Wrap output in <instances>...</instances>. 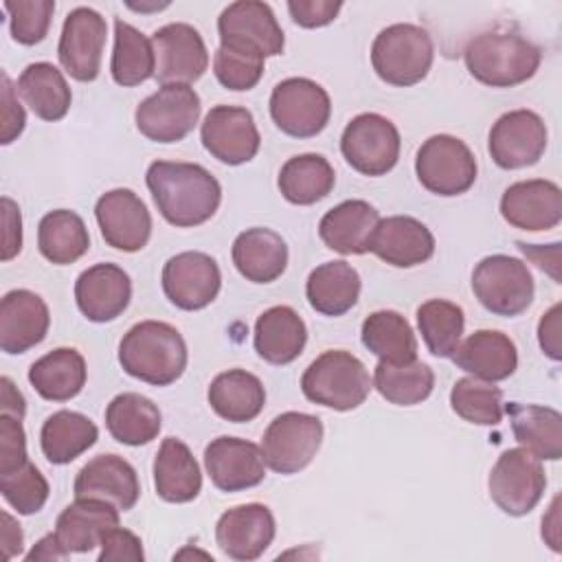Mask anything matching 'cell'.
<instances>
[{
    "label": "cell",
    "mask_w": 562,
    "mask_h": 562,
    "mask_svg": "<svg viewBox=\"0 0 562 562\" xmlns=\"http://www.w3.org/2000/svg\"><path fill=\"white\" fill-rule=\"evenodd\" d=\"M154 487L167 503H189L202 490V472L182 439H162L154 459Z\"/></svg>",
    "instance_id": "32"
},
{
    "label": "cell",
    "mask_w": 562,
    "mask_h": 562,
    "mask_svg": "<svg viewBox=\"0 0 562 562\" xmlns=\"http://www.w3.org/2000/svg\"><path fill=\"white\" fill-rule=\"evenodd\" d=\"M145 182L160 215L178 228L209 222L222 202L217 178L195 162L156 160L147 167Z\"/></svg>",
    "instance_id": "1"
},
{
    "label": "cell",
    "mask_w": 562,
    "mask_h": 562,
    "mask_svg": "<svg viewBox=\"0 0 562 562\" xmlns=\"http://www.w3.org/2000/svg\"><path fill=\"white\" fill-rule=\"evenodd\" d=\"M512 432L520 448L540 461H558L562 454V415L551 406L518 404L507 406Z\"/></svg>",
    "instance_id": "35"
},
{
    "label": "cell",
    "mask_w": 562,
    "mask_h": 562,
    "mask_svg": "<svg viewBox=\"0 0 562 562\" xmlns=\"http://www.w3.org/2000/svg\"><path fill=\"white\" fill-rule=\"evenodd\" d=\"M560 303L551 305L540 323H538V342L540 349L551 358V360H560L562 358V347H560Z\"/></svg>",
    "instance_id": "55"
},
{
    "label": "cell",
    "mask_w": 562,
    "mask_h": 562,
    "mask_svg": "<svg viewBox=\"0 0 562 562\" xmlns=\"http://www.w3.org/2000/svg\"><path fill=\"white\" fill-rule=\"evenodd\" d=\"M2 518V549H4V560H11L13 555H18L22 551L24 544V536L20 525L13 520V516L9 512L0 514Z\"/></svg>",
    "instance_id": "57"
},
{
    "label": "cell",
    "mask_w": 562,
    "mask_h": 562,
    "mask_svg": "<svg viewBox=\"0 0 562 562\" xmlns=\"http://www.w3.org/2000/svg\"><path fill=\"white\" fill-rule=\"evenodd\" d=\"M220 44L252 48L263 57L283 53V31L270 9L259 0H239L228 4L217 18Z\"/></svg>",
    "instance_id": "19"
},
{
    "label": "cell",
    "mask_w": 562,
    "mask_h": 562,
    "mask_svg": "<svg viewBox=\"0 0 562 562\" xmlns=\"http://www.w3.org/2000/svg\"><path fill=\"white\" fill-rule=\"evenodd\" d=\"M101 551H99V562H121V560H130V562H143L145 553H143V542L136 533H132L130 529L123 527H112L103 540H101Z\"/></svg>",
    "instance_id": "51"
},
{
    "label": "cell",
    "mask_w": 562,
    "mask_h": 562,
    "mask_svg": "<svg viewBox=\"0 0 562 562\" xmlns=\"http://www.w3.org/2000/svg\"><path fill=\"white\" fill-rule=\"evenodd\" d=\"M0 492L18 514L31 516L44 507L50 487L44 474L31 461H26L22 468L0 474Z\"/></svg>",
    "instance_id": "48"
},
{
    "label": "cell",
    "mask_w": 562,
    "mask_h": 562,
    "mask_svg": "<svg viewBox=\"0 0 562 562\" xmlns=\"http://www.w3.org/2000/svg\"><path fill=\"white\" fill-rule=\"evenodd\" d=\"M37 248L50 263L68 266L88 252L90 235L75 211L55 209L40 220Z\"/></svg>",
    "instance_id": "42"
},
{
    "label": "cell",
    "mask_w": 562,
    "mask_h": 562,
    "mask_svg": "<svg viewBox=\"0 0 562 562\" xmlns=\"http://www.w3.org/2000/svg\"><path fill=\"white\" fill-rule=\"evenodd\" d=\"M26 457V435L22 422L13 415H0V474L22 468Z\"/></svg>",
    "instance_id": "50"
},
{
    "label": "cell",
    "mask_w": 562,
    "mask_h": 562,
    "mask_svg": "<svg viewBox=\"0 0 562 562\" xmlns=\"http://www.w3.org/2000/svg\"><path fill=\"white\" fill-rule=\"evenodd\" d=\"M211 408L226 422H252L266 404V389L261 380L246 369H228L213 378L209 386Z\"/></svg>",
    "instance_id": "34"
},
{
    "label": "cell",
    "mask_w": 562,
    "mask_h": 562,
    "mask_svg": "<svg viewBox=\"0 0 562 562\" xmlns=\"http://www.w3.org/2000/svg\"><path fill=\"white\" fill-rule=\"evenodd\" d=\"M360 274L347 261H325L316 266L305 283V296L323 316H342L360 296Z\"/></svg>",
    "instance_id": "36"
},
{
    "label": "cell",
    "mask_w": 562,
    "mask_h": 562,
    "mask_svg": "<svg viewBox=\"0 0 562 562\" xmlns=\"http://www.w3.org/2000/svg\"><path fill=\"white\" fill-rule=\"evenodd\" d=\"M490 498L509 516L529 514L542 498L547 487L544 468L538 457L525 448L505 450L487 479Z\"/></svg>",
    "instance_id": "11"
},
{
    "label": "cell",
    "mask_w": 562,
    "mask_h": 562,
    "mask_svg": "<svg viewBox=\"0 0 562 562\" xmlns=\"http://www.w3.org/2000/svg\"><path fill=\"white\" fill-rule=\"evenodd\" d=\"M2 9L9 13L11 37L18 44H40L50 26L55 2L53 0H4Z\"/></svg>",
    "instance_id": "49"
},
{
    "label": "cell",
    "mask_w": 562,
    "mask_h": 562,
    "mask_svg": "<svg viewBox=\"0 0 562 562\" xmlns=\"http://www.w3.org/2000/svg\"><path fill=\"white\" fill-rule=\"evenodd\" d=\"M231 257L244 279L252 283H270L285 272L288 246L272 228L255 226L235 237Z\"/></svg>",
    "instance_id": "30"
},
{
    "label": "cell",
    "mask_w": 562,
    "mask_h": 562,
    "mask_svg": "<svg viewBox=\"0 0 562 562\" xmlns=\"http://www.w3.org/2000/svg\"><path fill=\"white\" fill-rule=\"evenodd\" d=\"M263 59L266 57L252 48L220 44L213 55V72L215 79L228 90H250L263 75Z\"/></svg>",
    "instance_id": "47"
},
{
    "label": "cell",
    "mask_w": 562,
    "mask_h": 562,
    "mask_svg": "<svg viewBox=\"0 0 562 562\" xmlns=\"http://www.w3.org/2000/svg\"><path fill=\"white\" fill-rule=\"evenodd\" d=\"M307 342L303 318L288 305L266 310L255 323V351L270 364L294 362Z\"/></svg>",
    "instance_id": "31"
},
{
    "label": "cell",
    "mask_w": 562,
    "mask_h": 562,
    "mask_svg": "<svg viewBox=\"0 0 562 562\" xmlns=\"http://www.w3.org/2000/svg\"><path fill=\"white\" fill-rule=\"evenodd\" d=\"M204 149L224 165H244L259 151L261 136L252 114L237 105H215L202 121Z\"/></svg>",
    "instance_id": "17"
},
{
    "label": "cell",
    "mask_w": 562,
    "mask_h": 562,
    "mask_svg": "<svg viewBox=\"0 0 562 562\" xmlns=\"http://www.w3.org/2000/svg\"><path fill=\"white\" fill-rule=\"evenodd\" d=\"M432 57L430 33L408 22L382 29L371 44V66L375 75L400 88L419 83L430 70Z\"/></svg>",
    "instance_id": "5"
},
{
    "label": "cell",
    "mask_w": 562,
    "mask_h": 562,
    "mask_svg": "<svg viewBox=\"0 0 562 562\" xmlns=\"http://www.w3.org/2000/svg\"><path fill=\"white\" fill-rule=\"evenodd\" d=\"M371 389L373 382L362 360L342 349L321 353L301 375L303 395L334 411L358 408Z\"/></svg>",
    "instance_id": "4"
},
{
    "label": "cell",
    "mask_w": 562,
    "mask_h": 562,
    "mask_svg": "<svg viewBox=\"0 0 562 562\" xmlns=\"http://www.w3.org/2000/svg\"><path fill=\"white\" fill-rule=\"evenodd\" d=\"M158 406L140 393H121L105 408V428L119 443L145 446L160 432Z\"/></svg>",
    "instance_id": "38"
},
{
    "label": "cell",
    "mask_w": 562,
    "mask_h": 562,
    "mask_svg": "<svg viewBox=\"0 0 562 562\" xmlns=\"http://www.w3.org/2000/svg\"><path fill=\"white\" fill-rule=\"evenodd\" d=\"M187 342L182 334L162 321H140L127 329L119 345L123 371L154 386L173 384L187 369Z\"/></svg>",
    "instance_id": "2"
},
{
    "label": "cell",
    "mask_w": 562,
    "mask_h": 562,
    "mask_svg": "<svg viewBox=\"0 0 562 562\" xmlns=\"http://www.w3.org/2000/svg\"><path fill=\"white\" fill-rule=\"evenodd\" d=\"M400 145V132L393 121L375 112L353 116L340 136L345 160L364 176L389 173L397 165Z\"/></svg>",
    "instance_id": "12"
},
{
    "label": "cell",
    "mask_w": 562,
    "mask_h": 562,
    "mask_svg": "<svg viewBox=\"0 0 562 562\" xmlns=\"http://www.w3.org/2000/svg\"><path fill=\"white\" fill-rule=\"evenodd\" d=\"M50 325L48 305L31 290H11L0 301V349L24 353L46 338Z\"/></svg>",
    "instance_id": "25"
},
{
    "label": "cell",
    "mask_w": 562,
    "mask_h": 562,
    "mask_svg": "<svg viewBox=\"0 0 562 562\" xmlns=\"http://www.w3.org/2000/svg\"><path fill=\"white\" fill-rule=\"evenodd\" d=\"M362 345L382 362L406 364L417 360V338L408 321L393 310L369 314L360 329Z\"/></svg>",
    "instance_id": "41"
},
{
    "label": "cell",
    "mask_w": 562,
    "mask_h": 562,
    "mask_svg": "<svg viewBox=\"0 0 562 562\" xmlns=\"http://www.w3.org/2000/svg\"><path fill=\"white\" fill-rule=\"evenodd\" d=\"M342 9V2L334 0H290L288 11L292 15V22L303 29H321L336 20L338 11Z\"/></svg>",
    "instance_id": "52"
},
{
    "label": "cell",
    "mask_w": 562,
    "mask_h": 562,
    "mask_svg": "<svg viewBox=\"0 0 562 562\" xmlns=\"http://www.w3.org/2000/svg\"><path fill=\"white\" fill-rule=\"evenodd\" d=\"M108 24L90 7L72 9L61 26L57 57L61 68L77 81H94L101 70Z\"/></svg>",
    "instance_id": "13"
},
{
    "label": "cell",
    "mask_w": 562,
    "mask_h": 562,
    "mask_svg": "<svg viewBox=\"0 0 562 562\" xmlns=\"http://www.w3.org/2000/svg\"><path fill=\"white\" fill-rule=\"evenodd\" d=\"M119 525V509L99 498H77L55 522V536L68 553H88Z\"/></svg>",
    "instance_id": "28"
},
{
    "label": "cell",
    "mask_w": 562,
    "mask_h": 562,
    "mask_svg": "<svg viewBox=\"0 0 562 562\" xmlns=\"http://www.w3.org/2000/svg\"><path fill=\"white\" fill-rule=\"evenodd\" d=\"M18 94L42 121H59L68 114L72 92L61 70L48 61L29 64L18 77Z\"/></svg>",
    "instance_id": "37"
},
{
    "label": "cell",
    "mask_w": 562,
    "mask_h": 562,
    "mask_svg": "<svg viewBox=\"0 0 562 562\" xmlns=\"http://www.w3.org/2000/svg\"><path fill=\"white\" fill-rule=\"evenodd\" d=\"M450 406L470 424L496 426L503 419V391L494 386V382L468 375L454 382L450 391Z\"/></svg>",
    "instance_id": "46"
},
{
    "label": "cell",
    "mask_w": 562,
    "mask_h": 562,
    "mask_svg": "<svg viewBox=\"0 0 562 562\" xmlns=\"http://www.w3.org/2000/svg\"><path fill=\"white\" fill-rule=\"evenodd\" d=\"M540 59V48L516 31H483L463 48L468 72L492 88L525 83L536 75Z\"/></svg>",
    "instance_id": "3"
},
{
    "label": "cell",
    "mask_w": 562,
    "mask_h": 562,
    "mask_svg": "<svg viewBox=\"0 0 562 562\" xmlns=\"http://www.w3.org/2000/svg\"><path fill=\"white\" fill-rule=\"evenodd\" d=\"M371 382L386 402L397 406H413L424 402L432 393L435 373L422 360H413L406 364H391L380 360L373 369Z\"/></svg>",
    "instance_id": "44"
},
{
    "label": "cell",
    "mask_w": 562,
    "mask_h": 562,
    "mask_svg": "<svg viewBox=\"0 0 562 562\" xmlns=\"http://www.w3.org/2000/svg\"><path fill=\"white\" fill-rule=\"evenodd\" d=\"M204 468L211 483L222 492L255 487L266 476L263 452L257 443L239 437H217L204 448Z\"/></svg>",
    "instance_id": "21"
},
{
    "label": "cell",
    "mask_w": 562,
    "mask_h": 562,
    "mask_svg": "<svg viewBox=\"0 0 562 562\" xmlns=\"http://www.w3.org/2000/svg\"><path fill=\"white\" fill-rule=\"evenodd\" d=\"M86 360L72 347H57L35 360L29 369V382L40 397L48 402H68L86 384Z\"/></svg>",
    "instance_id": "33"
},
{
    "label": "cell",
    "mask_w": 562,
    "mask_h": 562,
    "mask_svg": "<svg viewBox=\"0 0 562 562\" xmlns=\"http://www.w3.org/2000/svg\"><path fill=\"white\" fill-rule=\"evenodd\" d=\"M220 288V266L206 252H178L162 268V292L180 310L195 312L211 305Z\"/></svg>",
    "instance_id": "16"
},
{
    "label": "cell",
    "mask_w": 562,
    "mask_h": 562,
    "mask_svg": "<svg viewBox=\"0 0 562 562\" xmlns=\"http://www.w3.org/2000/svg\"><path fill=\"white\" fill-rule=\"evenodd\" d=\"M547 149V125L531 110H512L496 119L490 130L487 151L501 169L536 165Z\"/></svg>",
    "instance_id": "14"
},
{
    "label": "cell",
    "mask_w": 562,
    "mask_h": 562,
    "mask_svg": "<svg viewBox=\"0 0 562 562\" xmlns=\"http://www.w3.org/2000/svg\"><path fill=\"white\" fill-rule=\"evenodd\" d=\"M200 97L189 83H165L134 112L138 132L154 143H178L200 119Z\"/></svg>",
    "instance_id": "10"
},
{
    "label": "cell",
    "mask_w": 562,
    "mask_h": 562,
    "mask_svg": "<svg viewBox=\"0 0 562 562\" xmlns=\"http://www.w3.org/2000/svg\"><path fill=\"white\" fill-rule=\"evenodd\" d=\"M472 290L479 303L498 316H518L533 301V277L522 259L490 255L472 272Z\"/></svg>",
    "instance_id": "6"
},
{
    "label": "cell",
    "mask_w": 562,
    "mask_h": 562,
    "mask_svg": "<svg viewBox=\"0 0 562 562\" xmlns=\"http://www.w3.org/2000/svg\"><path fill=\"white\" fill-rule=\"evenodd\" d=\"M70 553L61 547V542L57 540L55 533H48L44 536L42 540L35 542V547L26 553V560L33 562V560H64L68 558Z\"/></svg>",
    "instance_id": "58"
},
{
    "label": "cell",
    "mask_w": 562,
    "mask_h": 562,
    "mask_svg": "<svg viewBox=\"0 0 562 562\" xmlns=\"http://www.w3.org/2000/svg\"><path fill=\"white\" fill-rule=\"evenodd\" d=\"M503 220L520 231H549L562 220V191L555 182L533 178L505 189L501 198Z\"/></svg>",
    "instance_id": "22"
},
{
    "label": "cell",
    "mask_w": 562,
    "mask_h": 562,
    "mask_svg": "<svg viewBox=\"0 0 562 562\" xmlns=\"http://www.w3.org/2000/svg\"><path fill=\"white\" fill-rule=\"evenodd\" d=\"M274 516L261 503H246L226 509L215 525V542L224 555L250 562L263 555L274 540Z\"/></svg>",
    "instance_id": "20"
},
{
    "label": "cell",
    "mask_w": 562,
    "mask_h": 562,
    "mask_svg": "<svg viewBox=\"0 0 562 562\" xmlns=\"http://www.w3.org/2000/svg\"><path fill=\"white\" fill-rule=\"evenodd\" d=\"M270 116L283 134L312 138L329 123L331 101L321 83L307 77H290L274 86L270 94Z\"/></svg>",
    "instance_id": "9"
},
{
    "label": "cell",
    "mask_w": 562,
    "mask_h": 562,
    "mask_svg": "<svg viewBox=\"0 0 562 562\" xmlns=\"http://www.w3.org/2000/svg\"><path fill=\"white\" fill-rule=\"evenodd\" d=\"M99 439L94 422L77 411H57L42 424L40 443L44 457L55 465H66L92 448Z\"/></svg>",
    "instance_id": "39"
},
{
    "label": "cell",
    "mask_w": 562,
    "mask_h": 562,
    "mask_svg": "<svg viewBox=\"0 0 562 562\" xmlns=\"http://www.w3.org/2000/svg\"><path fill=\"white\" fill-rule=\"evenodd\" d=\"M130 299V274L116 263L90 266L75 281L77 307L92 323H110L119 318L127 310Z\"/></svg>",
    "instance_id": "24"
},
{
    "label": "cell",
    "mask_w": 562,
    "mask_h": 562,
    "mask_svg": "<svg viewBox=\"0 0 562 562\" xmlns=\"http://www.w3.org/2000/svg\"><path fill=\"white\" fill-rule=\"evenodd\" d=\"M323 441V422L316 415L288 411L277 415L263 437L261 452L270 470L296 474L312 463Z\"/></svg>",
    "instance_id": "8"
},
{
    "label": "cell",
    "mask_w": 562,
    "mask_h": 562,
    "mask_svg": "<svg viewBox=\"0 0 562 562\" xmlns=\"http://www.w3.org/2000/svg\"><path fill=\"white\" fill-rule=\"evenodd\" d=\"M417 327L432 356L452 358L463 336L465 316L457 303L430 299L417 307Z\"/></svg>",
    "instance_id": "45"
},
{
    "label": "cell",
    "mask_w": 562,
    "mask_h": 562,
    "mask_svg": "<svg viewBox=\"0 0 562 562\" xmlns=\"http://www.w3.org/2000/svg\"><path fill=\"white\" fill-rule=\"evenodd\" d=\"M369 252L395 268H413L435 252V237L426 224L411 215H391L378 222Z\"/></svg>",
    "instance_id": "26"
},
{
    "label": "cell",
    "mask_w": 562,
    "mask_h": 562,
    "mask_svg": "<svg viewBox=\"0 0 562 562\" xmlns=\"http://www.w3.org/2000/svg\"><path fill=\"white\" fill-rule=\"evenodd\" d=\"M452 360L472 378L501 382L516 371L518 351L507 334L498 329H476L463 342H459Z\"/></svg>",
    "instance_id": "27"
},
{
    "label": "cell",
    "mask_w": 562,
    "mask_h": 562,
    "mask_svg": "<svg viewBox=\"0 0 562 562\" xmlns=\"http://www.w3.org/2000/svg\"><path fill=\"white\" fill-rule=\"evenodd\" d=\"M0 81H2V88H0V103H2V132H0V143L2 145H9L13 143L22 130H24V123H26V116H24V108L20 105L18 101V92L9 79L7 72L0 75Z\"/></svg>",
    "instance_id": "53"
},
{
    "label": "cell",
    "mask_w": 562,
    "mask_h": 562,
    "mask_svg": "<svg viewBox=\"0 0 562 562\" xmlns=\"http://www.w3.org/2000/svg\"><path fill=\"white\" fill-rule=\"evenodd\" d=\"M415 173L426 191L452 198L465 193L474 184L476 158L461 138L435 134L417 149Z\"/></svg>",
    "instance_id": "7"
},
{
    "label": "cell",
    "mask_w": 562,
    "mask_h": 562,
    "mask_svg": "<svg viewBox=\"0 0 562 562\" xmlns=\"http://www.w3.org/2000/svg\"><path fill=\"white\" fill-rule=\"evenodd\" d=\"M156 55V79L165 83H191L209 68V50L198 29L171 22L151 35Z\"/></svg>",
    "instance_id": "15"
},
{
    "label": "cell",
    "mask_w": 562,
    "mask_h": 562,
    "mask_svg": "<svg viewBox=\"0 0 562 562\" xmlns=\"http://www.w3.org/2000/svg\"><path fill=\"white\" fill-rule=\"evenodd\" d=\"M72 492L75 498H99L119 512H130L140 496V483L123 457L97 454L77 472Z\"/></svg>",
    "instance_id": "23"
},
{
    "label": "cell",
    "mask_w": 562,
    "mask_h": 562,
    "mask_svg": "<svg viewBox=\"0 0 562 562\" xmlns=\"http://www.w3.org/2000/svg\"><path fill=\"white\" fill-rule=\"evenodd\" d=\"M380 213L364 200H345L329 209L318 224L323 244L340 255H364Z\"/></svg>",
    "instance_id": "29"
},
{
    "label": "cell",
    "mask_w": 562,
    "mask_h": 562,
    "mask_svg": "<svg viewBox=\"0 0 562 562\" xmlns=\"http://www.w3.org/2000/svg\"><path fill=\"white\" fill-rule=\"evenodd\" d=\"M2 261H11L22 250V217L18 204L9 195H2Z\"/></svg>",
    "instance_id": "54"
},
{
    "label": "cell",
    "mask_w": 562,
    "mask_h": 562,
    "mask_svg": "<svg viewBox=\"0 0 562 562\" xmlns=\"http://www.w3.org/2000/svg\"><path fill=\"white\" fill-rule=\"evenodd\" d=\"M94 217L108 246L136 252L151 235V215L132 189L105 191L94 204Z\"/></svg>",
    "instance_id": "18"
},
{
    "label": "cell",
    "mask_w": 562,
    "mask_h": 562,
    "mask_svg": "<svg viewBox=\"0 0 562 562\" xmlns=\"http://www.w3.org/2000/svg\"><path fill=\"white\" fill-rule=\"evenodd\" d=\"M336 173L321 154H299L283 162L279 171V191L290 204L310 206L327 198L334 189Z\"/></svg>",
    "instance_id": "40"
},
{
    "label": "cell",
    "mask_w": 562,
    "mask_h": 562,
    "mask_svg": "<svg viewBox=\"0 0 562 562\" xmlns=\"http://www.w3.org/2000/svg\"><path fill=\"white\" fill-rule=\"evenodd\" d=\"M0 408L4 415H13L18 419H22L26 413L24 395L18 391V386L7 375L0 378Z\"/></svg>",
    "instance_id": "56"
},
{
    "label": "cell",
    "mask_w": 562,
    "mask_h": 562,
    "mask_svg": "<svg viewBox=\"0 0 562 562\" xmlns=\"http://www.w3.org/2000/svg\"><path fill=\"white\" fill-rule=\"evenodd\" d=\"M112 79L123 86H138L156 75L154 44L132 24L114 20V50L110 61Z\"/></svg>",
    "instance_id": "43"
}]
</instances>
